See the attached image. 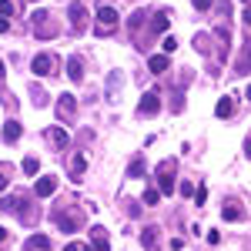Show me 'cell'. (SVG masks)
<instances>
[{"mask_svg": "<svg viewBox=\"0 0 251 251\" xmlns=\"http://www.w3.org/2000/svg\"><path fill=\"white\" fill-rule=\"evenodd\" d=\"M174 161H164L161 168H157V194H174Z\"/></svg>", "mask_w": 251, "mask_h": 251, "instance_id": "cell-1", "label": "cell"}, {"mask_svg": "<svg viewBox=\"0 0 251 251\" xmlns=\"http://www.w3.org/2000/svg\"><path fill=\"white\" fill-rule=\"evenodd\" d=\"M157 111H161V97H157V94H144V97H141V104H137V114H141V117L157 114Z\"/></svg>", "mask_w": 251, "mask_h": 251, "instance_id": "cell-2", "label": "cell"}, {"mask_svg": "<svg viewBox=\"0 0 251 251\" xmlns=\"http://www.w3.org/2000/svg\"><path fill=\"white\" fill-rule=\"evenodd\" d=\"M34 191H37V198H50V194L57 191V177L54 174H44L37 184H34Z\"/></svg>", "mask_w": 251, "mask_h": 251, "instance_id": "cell-3", "label": "cell"}, {"mask_svg": "<svg viewBox=\"0 0 251 251\" xmlns=\"http://www.w3.org/2000/svg\"><path fill=\"white\" fill-rule=\"evenodd\" d=\"M74 111H77V97L60 94V97H57V114L67 121V117H74Z\"/></svg>", "mask_w": 251, "mask_h": 251, "instance_id": "cell-4", "label": "cell"}, {"mask_svg": "<svg viewBox=\"0 0 251 251\" xmlns=\"http://www.w3.org/2000/svg\"><path fill=\"white\" fill-rule=\"evenodd\" d=\"M67 17L74 20V30H84V27H87V7H84V3H71Z\"/></svg>", "mask_w": 251, "mask_h": 251, "instance_id": "cell-5", "label": "cell"}, {"mask_svg": "<svg viewBox=\"0 0 251 251\" xmlns=\"http://www.w3.org/2000/svg\"><path fill=\"white\" fill-rule=\"evenodd\" d=\"M50 67H54V57H50V54H37L34 64H30V71H34L37 77H47V74H50Z\"/></svg>", "mask_w": 251, "mask_h": 251, "instance_id": "cell-6", "label": "cell"}, {"mask_svg": "<svg viewBox=\"0 0 251 251\" xmlns=\"http://www.w3.org/2000/svg\"><path fill=\"white\" fill-rule=\"evenodd\" d=\"M44 134H47V141H50L54 148H67V141H71V134H67V131H64L60 124H54V127H47Z\"/></svg>", "mask_w": 251, "mask_h": 251, "instance_id": "cell-7", "label": "cell"}, {"mask_svg": "<svg viewBox=\"0 0 251 251\" xmlns=\"http://www.w3.org/2000/svg\"><path fill=\"white\" fill-rule=\"evenodd\" d=\"M97 20H100V27H104V30H114L121 17H117L114 7H100V10H97Z\"/></svg>", "mask_w": 251, "mask_h": 251, "instance_id": "cell-8", "label": "cell"}, {"mask_svg": "<svg viewBox=\"0 0 251 251\" xmlns=\"http://www.w3.org/2000/svg\"><path fill=\"white\" fill-rule=\"evenodd\" d=\"M91 248L94 251H111V245H107V231H104V228H91Z\"/></svg>", "mask_w": 251, "mask_h": 251, "instance_id": "cell-9", "label": "cell"}, {"mask_svg": "<svg viewBox=\"0 0 251 251\" xmlns=\"http://www.w3.org/2000/svg\"><path fill=\"white\" fill-rule=\"evenodd\" d=\"M34 20H37V34H40V37H44V34H47V37H54V27L47 24V20H50V14H47V10H37V14H34Z\"/></svg>", "mask_w": 251, "mask_h": 251, "instance_id": "cell-10", "label": "cell"}, {"mask_svg": "<svg viewBox=\"0 0 251 251\" xmlns=\"http://www.w3.org/2000/svg\"><path fill=\"white\" fill-rule=\"evenodd\" d=\"M20 134H24V127H20L17 121H7V124H3V141H7V144L20 141Z\"/></svg>", "mask_w": 251, "mask_h": 251, "instance_id": "cell-11", "label": "cell"}, {"mask_svg": "<svg viewBox=\"0 0 251 251\" xmlns=\"http://www.w3.org/2000/svg\"><path fill=\"white\" fill-rule=\"evenodd\" d=\"M57 225L60 231H74V228H80V214H57Z\"/></svg>", "mask_w": 251, "mask_h": 251, "instance_id": "cell-12", "label": "cell"}, {"mask_svg": "<svg viewBox=\"0 0 251 251\" xmlns=\"http://www.w3.org/2000/svg\"><path fill=\"white\" fill-rule=\"evenodd\" d=\"M50 248V238L47 234H34L30 241H27V251H47Z\"/></svg>", "mask_w": 251, "mask_h": 251, "instance_id": "cell-13", "label": "cell"}, {"mask_svg": "<svg viewBox=\"0 0 251 251\" xmlns=\"http://www.w3.org/2000/svg\"><path fill=\"white\" fill-rule=\"evenodd\" d=\"M67 77H71V80H80V77H84V64H80V57H71V60H67Z\"/></svg>", "mask_w": 251, "mask_h": 251, "instance_id": "cell-14", "label": "cell"}, {"mask_svg": "<svg viewBox=\"0 0 251 251\" xmlns=\"http://www.w3.org/2000/svg\"><path fill=\"white\" fill-rule=\"evenodd\" d=\"M214 114H218V117H231L234 114V100H231V97H221L218 107H214Z\"/></svg>", "mask_w": 251, "mask_h": 251, "instance_id": "cell-15", "label": "cell"}, {"mask_svg": "<svg viewBox=\"0 0 251 251\" xmlns=\"http://www.w3.org/2000/svg\"><path fill=\"white\" fill-rule=\"evenodd\" d=\"M168 67H171V60H168V54H154V57H151V71H154V74H164Z\"/></svg>", "mask_w": 251, "mask_h": 251, "instance_id": "cell-16", "label": "cell"}, {"mask_svg": "<svg viewBox=\"0 0 251 251\" xmlns=\"http://www.w3.org/2000/svg\"><path fill=\"white\" fill-rule=\"evenodd\" d=\"M141 245L144 248H157V228H144L141 231Z\"/></svg>", "mask_w": 251, "mask_h": 251, "instance_id": "cell-17", "label": "cell"}, {"mask_svg": "<svg viewBox=\"0 0 251 251\" xmlns=\"http://www.w3.org/2000/svg\"><path fill=\"white\" fill-rule=\"evenodd\" d=\"M84 171H87V157H84V154H74V161H71V174H74V177H80Z\"/></svg>", "mask_w": 251, "mask_h": 251, "instance_id": "cell-18", "label": "cell"}, {"mask_svg": "<svg viewBox=\"0 0 251 251\" xmlns=\"http://www.w3.org/2000/svg\"><path fill=\"white\" fill-rule=\"evenodd\" d=\"M221 218H225V221H238V218H241V208H238V204H225Z\"/></svg>", "mask_w": 251, "mask_h": 251, "instance_id": "cell-19", "label": "cell"}, {"mask_svg": "<svg viewBox=\"0 0 251 251\" xmlns=\"http://www.w3.org/2000/svg\"><path fill=\"white\" fill-rule=\"evenodd\" d=\"M37 171H40L37 157H24V174H37Z\"/></svg>", "mask_w": 251, "mask_h": 251, "instance_id": "cell-20", "label": "cell"}, {"mask_svg": "<svg viewBox=\"0 0 251 251\" xmlns=\"http://www.w3.org/2000/svg\"><path fill=\"white\" fill-rule=\"evenodd\" d=\"M157 198H161V194H157V188H148V191L141 194V201H144V204H151V208L157 204Z\"/></svg>", "mask_w": 251, "mask_h": 251, "instance_id": "cell-21", "label": "cell"}, {"mask_svg": "<svg viewBox=\"0 0 251 251\" xmlns=\"http://www.w3.org/2000/svg\"><path fill=\"white\" fill-rule=\"evenodd\" d=\"M127 174H131V177H141V174H144V161L134 157V161H131V168H127Z\"/></svg>", "mask_w": 251, "mask_h": 251, "instance_id": "cell-22", "label": "cell"}, {"mask_svg": "<svg viewBox=\"0 0 251 251\" xmlns=\"http://www.w3.org/2000/svg\"><path fill=\"white\" fill-rule=\"evenodd\" d=\"M168 24H171V20H168V14L161 10V14L154 17V30H168Z\"/></svg>", "mask_w": 251, "mask_h": 251, "instance_id": "cell-23", "label": "cell"}, {"mask_svg": "<svg viewBox=\"0 0 251 251\" xmlns=\"http://www.w3.org/2000/svg\"><path fill=\"white\" fill-rule=\"evenodd\" d=\"M14 14V0H0V17H10Z\"/></svg>", "mask_w": 251, "mask_h": 251, "instance_id": "cell-24", "label": "cell"}, {"mask_svg": "<svg viewBox=\"0 0 251 251\" xmlns=\"http://www.w3.org/2000/svg\"><path fill=\"white\" fill-rule=\"evenodd\" d=\"M174 50H177V40L168 37V40H164V54H174Z\"/></svg>", "mask_w": 251, "mask_h": 251, "instance_id": "cell-25", "label": "cell"}, {"mask_svg": "<svg viewBox=\"0 0 251 251\" xmlns=\"http://www.w3.org/2000/svg\"><path fill=\"white\" fill-rule=\"evenodd\" d=\"M194 201H198V204H204V201H208V191H204V188H198V191H194Z\"/></svg>", "mask_w": 251, "mask_h": 251, "instance_id": "cell-26", "label": "cell"}, {"mask_svg": "<svg viewBox=\"0 0 251 251\" xmlns=\"http://www.w3.org/2000/svg\"><path fill=\"white\" fill-rule=\"evenodd\" d=\"M181 194H184V198H191V194H194V184H191V181H184V184H181Z\"/></svg>", "mask_w": 251, "mask_h": 251, "instance_id": "cell-27", "label": "cell"}, {"mask_svg": "<svg viewBox=\"0 0 251 251\" xmlns=\"http://www.w3.org/2000/svg\"><path fill=\"white\" fill-rule=\"evenodd\" d=\"M0 191H7V168L0 164Z\"/></svg>", "mask_w": 251, "mask_h": 251, "instance_id": "cell-28", "label": "cell"}, {"mask_svg": "<svg viewBox=\"0 0 251 251\" xmlns=\"http://www.w3.org/2000/svg\"><path fill=\"white\" fill-rule=\"evenodd\" d=\"M211 3H214V0H194V7H198V10H208Z\"/></svg>", "mask_w": 251, "mask_h": 251, "instance_id": "cell-29", "label": "cell"}, {"mask_svg": "<svg viewBox=\"0 0 251 251\" xmlns=\"http://www.w3.org/2000/svg\"><path fill=\"white\" fill-rule=\"evenodd\" d=\"M7 30H10V20H7V17H0V34H7Z\"/></svg>", "mask_w": 251, "mask_h": 251, "instance_id": "cell-30", "label": "cell"}, {"mask_svg": "<svg viewBox=\"0 0 251 251\" xmlns=\"http://www.w3.org/2000/svg\"><path fill=\"white\" fill-rule=\"evenodd\" d=\"M7 245V228H0V248Z\"/></svg>", "mask_w": 251, "mask_h": 251, "instance_id": "cell-31", "label": "cell"}, {"mask_svg": "<svg viewBox=\"0 0 251 251\" xmlns=\"http://www.w3.org/2000/svg\"><path fill=\"white\" fill-rule=\"evenodd\" d=\"M0 87H3V60H0Z\"/></svg>", "mask_w": 251, "mask_h": 251, "instance_id": "cell-32", "label": "cell"}, {"mask_svg": "<svg viewBox=\"0 0 251 251\" xmlns=\"http://www.w3.org/2000/svg\"><path fill=\"white\" fill-rule=\"evenodd\" d=\"M64 251H80V248H77V245H67V248H64Z\"/></svg>", "mask_w": 251, "mask_h": 251, "instance_id": "cell-33", "label": "cell"}, {"mask_svg": "<svg viewBox=\"0 0 251 251\" xmlns=\"http://www.w3.org/2000/svg\"><path fill=\"white\" fill-rule=\"evenodd\" d=\"M241 3H248V0H241Z\"/></svg>", "mask_w": 251, "mask_h": 251, "instance_id": "cell-34", "label": "cell"}, {"mask_svg": "<svg viewBox=\"0 0 251 251\" xmlns=\"http://www.w3.org/2000/svg\"><path fill=\"white\" fill-rule=\"evenodd\" d=\"M80 251H87V248H80Z\"/></svg>", "mask_w": 251, "mask_h": 251, "instance_id": "cell-35", "label": "cell"}]
</instances>
